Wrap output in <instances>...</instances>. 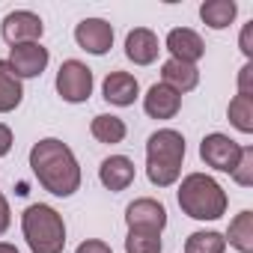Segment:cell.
Returning a JSON list of instances; mask_svg holds the SVG:
<instances>
[{
	"instance_id": "cell-1",
	"label": "cell",
	"mask_w": 253,
	"mask_h": 253,
	"mask_svg": "<svg viewBox=\"0 0 253 253\" xmlns=\"http://www.w3.org/2000/svg\"><path fill=\"white\" fill-rule=\"evenodd\" d=\"M30 170L36 182L54 197H72L81 191V164L69 143L57 137H42L30 149Z\"/></svg>"
},
{
	"instance_id": "cell-2",
	"label": "cell",
	"mask_w": 253,
	"mask_h": 253,
	"mask_svg": "<svg viewBox=\"0 0 253 253\" xmlns=\"http://www.w3.org/2000/svg\"><path fill=\"white\" fill-rule=\"evenodd\" d=\"M185 137L176 128H158L146 140V176L155 188H170L182 176L185 164Z\"/></svg>"
},
{
	"instance_id": "cell-3",
	"label": "cell",
	"mask_w": 253,
	"mask_h": 253,
	"mask_svg": "<svg viewBox=\"0 0 253 253\" xmlns=\"http://www.w3.org/2000/svg\"><path fill=\"white\" fill-rule=\"evenodd\" d=\"M179 209L194 220H217L226 214V191L209 173H188L176 191Z\"/></svg>"
},
{
	"instance_id": "cell-4",
	"label": "cell",
	"mask_w": 253,
	"mask_h": 253,
	"mask_svg": "<svg viewBox=\"0 0 253 253\" xmlns=\"http://www.w3.org/2000/svg\"><path fill=\"white\" fill-rule=\"evenodd\" d=\"M21 232L33 253H63L66 247V220L54 206H27L21 214Z\"/></svg>"
},
{
	"instance_id": "cell-5",
	"label": "cell",
	"mask_w": 253,
	"mask_h": 253,
	"mask_svg": "<svg viewBox=\"0 0 253 253\" xmlns=\"http://www.w3.org/2000/svg\"><path fill=\"white\" fill-rule=\"evenodd\" d=\"M57 95L69 104H84L89 95H92V86H95V78H92V69L81 60H63L60 72H57Z\"/></svg>"
},
{
	"instance_id": "cell-6",
	"label": "cell",
	"mask_w": 253,
	"mask_h": 253,
	"mask_svg": "<svg viewBox=\"0 0 253 253\" xmlns=\"http://www.w3.org/2000/svg\"><path fill=\"white\" fill-rule=\"evenodd\" d=\"M200 158L206 167H211L217 173H232L241 158V143H235L223 131H211L200 140Z\"/></svg>"
},
{
	"instance_id": "cell-7",
	"label": "cell",
	"mask_w": 253,
	"mask_h": 253,
	"mask_svg": "<svg viewBox=\"0 0 253 253\" xmlns=\"http://www.w3.org/2000/svg\"><path fill=\"white\" fill-rule=\"evenodd\" d=\"M125 223H128V232H158L161 235L167 226V209L161 200L137 197L125 209Z\"/></svg>"
},
{
	"instance_id": "cell-8",
	"label": "cell",
	"mask_w": 253,
	"mask_h": 253,
	"mask_svg": "<svg viewBox=\"0 0 253 253\" xmlns=\"http://www.w3.org/2000/svg\"><path fill=\"white\" fill-rule=\"evenodd\" d=\"M42 33H45V21L30 9H15V12H9L3 18V24H0V36H3V42L9 48L39 42Z\"/></svg>"
},
{
	"instance_id": "cell-9",
	"label": "cell",
	"mask_w": 253,
	"mask_h": 253,
	"mask_svg": "<svg viewBox=\"0 0 253 253\" xmlns=\"http://www.w3.org/2000/svg\"><path fill=\"white\" fill-rule=\"evenodd\" d=\"M9 69L15 72L18 81H27V78H39L48 63H51V54L42 42H30V45H15L9 48Z\"/></svg>"
},
{
	"instance_id": "cell-10",
	"label": "cell",
	"mask_w": 253,
	"mask_h": 253,
	"mask_svg": "<svg viewBox=\"0 0 253 253\" xmlns=\"http://www.w3.org/2000/svg\"><path fill=\"white\" fill-rule=\"evenodd\" d=\"M75 42L92 57H104L113 48V24L104 18H84L75 27Z\"/></svg>"
},
{
	"instance_id": "cell-11",
	"label": "cell",
	"mask_w": 253,
	"mask_h": 253,
	"mask_svg": "<svg viewBox=\"0 0 253 253\" xmlns=\"http://www.w3.org/2000/svg\"><path fill=\"white\" fill-rule=\"evenodd\" d=\"M164 48L170 51L173 60L191 63V66H197V63L206 57V42H203V36H200L197 30H191V27H173V30L167 33V39H164Z\"/></svg>"
},
{
	"instance_id": "cell-12",
	"label": "cell",
	"mask_w": 253,
	"mask_h": 253,
	"mask_svg": "<svg viewBox=\"0 0 253 253\" xmlns=\"http://www.w3.org/2000/svg\"><path fill=\"white\" fill-rule=\"evenodd\" d=\"M101 95H104V101L107 104H113V107H131L134 101H137V95H140V84H137V78L131 75V72H110L107 78H104V84H101Z\"/></svg>"
},
{
	"instance_id": "cell-13",
	"label": "cell",
	"mask_w": 253,
	"mask_h": 253,
	"mask_svg": "<svg viewBox=\"0 0 253 253\" xmlns=\"http://www.w3.org/2000/svg\"><path fill=\"white\" fill-rule=\"evenodd\" d=\"M161 54V42L149 27H134L125 36V57L134 66H152Z\"/></svg>"
},
{
	"instance_id": "cell-14",
	"label": "cell",
	"mask_w": 253,
	"mask_h": 253,
	"mask_svg": "<svg viewBox=\"0 0 253 253\" xmlns=\"http://www.w3.org/2000/svg\"><path fill=\"white\" fill-rule=\"evenodd\" d=\"M143 110L149 119H173L182 110V95L176 89H170L167 84H152L143 95Z\"/></svg>"
},
{
	"instance_id": "cell-15",
	"label": "cell",
	"mask_w": 253,
	"mask_h": 253,
	"mask_svg": "<svg viewBox=\"0 0 253 253\" xmlns=\"http://www.w3.org/2000/svg\"><path fill=\"white\" fill-rule=\"evenodd\" d=\"M134 176H137V170H134V161H131L128 155H110V158H104L101 167H98V182H101L107 191H113V194L131 188Z\"/></svg>"
},
{
	"instance_id": "cell-16",
	"label": "cell",
	"mask_w": 253,
	"mask_h": 253,
	"mask_svg": "<svg viewBox=\"0 0 253 253\" xmlns=\"http://www.w3.org/2000/svg\"><path fill=\"white\" fill-rule=\"evenodd\" d=\"M161 84H167L170 89H176L179 95H185V92H191V89H197V84H200V69L197 66H191V63H179V60H164V66H161Z\"/></svg>"
},
{
	"instance_id": "cell-17",
	"label": "cell",
	"mask_w": 253,
	"mask_h": 253,
	"mask_svg": "<svg viewBox=\"0 0 253 253\" xmlns=\"http://www.w3.org/2000/svg\"><path fill=\"white\" fill-rule=\"evenodd\" d=\"M89 134L98 140V143H107V146H116L125 140V134H128V125H125V119L113 116V113H98L92 116L89 122Z\"/></svg>"
},
{
	"instance_id": "cell-18",
	"label": "cell",
	"mask_w": 253,
	"mask_h": 253,
	"mask_svg": "<svg viewBox=\"0 0 253 253\" xmlns=\"http://www.w3.org/2000/svg\"><path fill=\"white\" fill-rule=\"evenodd\" d=\"M226 244L235 247L238 253H253V211L244 209L229 220V229L223 232Z\"/></svg>"
},
{
	"instance_id": "cell-19",
	"label": "cell",
	"mask_w": 253,
	"mask_h": 253,
	"mask_svg": "<svg viewBox=\"0 0 253 253\" xmlns=\"http://www.w3.org/2000/svg\"><path fill=\"white\" fill-rule=\"evenodd\" d=\"M238 15V3L235 0H206L200 6V18L209 30H226Z\"/></svg>"
},
{
	"instance_id": "cell-20",
	"label": "cell",
	"mask_w": 253,
	"mask_h": 253,
	"mask_svg": "<svg viewBox=\"0 0 253 253\" xmlns=\"http://www.w3.org/2000/svg\"><path fill=\"white\" fill-rule=\"evenodd\" d=\"M24 101V86L9 69L6 60H0V113H12Z\"/></svg>"
},
{
	"instance_id": "cell-21",
	"label": "cell",
	"mask_w": 253,
	"mask_h": 253,
	"mask_svg": "<svg viewBox=\"0 0 253 253\" xmlns=\"http://www.w3.org/2000/svg\"><path fill=\"white\" fill-rule=\"evenodd\" d=\"M185 253H226V238L217 229H197L185 238Z\"/></svg>"
},
{
	"instance_id": "cell-22",
	"label": "cell",
	"mask_w": 253,
	"mask_h": 253,
	"mask_svg": "<svg viewBox=\"0 0 253 253\" xmlns=\"http://www.w3.org/2000/svg\"><path fill=\"white\" fill-rule=\"evenodd\" d=\"M229 125L241 134H253V95H235L226 107Z\"/></svg>"
},
{
	"instance_id": "cell-23",
	"label": "cell",
	"mask_w": 253,
	"mask_h": 253,
	"mask_svg": "<svg viewBox=\"0 0 253 253\" xmlns=\"http://www.w3.org/2000/svg\"><path fill=\"white\" fill-rule=\"evenodd\" d=\"M161 235L158 232H128L125 235V253H161Z\"/></svg>"
},
{
	"instance_id": "cell-24",
	"label": "cell",
	"mask_w": 253,
	"mask_h": 253,
	"mask_svg": "<svg viewBox=\"0 0 253 253\" xmlns=\"http://www.w3.org/2000/svg\"><path fill=\"white\" fill-rule=\"evenodd\" d=\"M229 176L241 188H250L253 185V146H241V158H238V164H235V170Z\"/></svg>"
},
{
	"instance_id": "cell-25",
	"label": "cell",
	"mask_w": 253,
	"mask_h": 253,
	"mask_svg": "<svg viewBox=\"0 0 253 253\" xmlns=\"http://www.w3.org/2000/svg\"><path fill=\"white\" fill-rule=\"evenodd\" d=\"M238 48H241V54L247 57V63H253V21H247V24L241 27V33H238Z\"/></svg>"
},
{
	"instance_id": "cell-26",
	"label": "cell",
	"mask_w": 253,
	"mask_h": 253,
	"mask_svg": "<svg viewBox=\"0 0 253 253\" xmlns=\"http://www.w3.org/2000/svg\"><path fill=\"white\" fill-rule=\"evenodd\" d=\"M238 95H253V63L238 69Z\"/></svg>"
},
{
	"instance_id": "cell-27",
	"label": "cell",
	"mask_w": 253,
	"mask_h": 253,
	"mask_svg": "<svg viewBox=\"0 0 253 253\" xmlns=\"http://www.w3.org/2000/svg\"><path fill=\"white\" fill-rule=\"evenodd\" d=\"M75 253H113L110 250V244L107 241H101V238H86V241H81L78 244V250Z\"/></svg>"
},
{
	"instance_id": "cell-28",
	"label": "cell",
	"mask_w": 253,
	"mask_h": 253,
	"mask_svg": "<svg viewBox=\"0 0 253 253\" xmlns=\"http://www.w3.org/2000/svg\"><path fill=\"white\" fill-rule=\"evenodd\" d=\"M12 128H9V125H3V122H0V158H6L9 152H12Z\"/></svg>"
},
{
	"instance_id": "cell-29",
	"label": "cell",
	"mask_w": 253,
	"mask_h": 253,
	"mask_svg": "<svg viewBox=\"0 0 253 253\" xmlns=\"http://www.w3.org/2000/svg\"><path fill=\"white\" fill-rule=\"evenodd\" d=\"M9 226H12V209H9L6 197L0 194V235H3V232H6Z\"/></svg>"
},
{
	"instance_id": "cell-30",
	"label": "cell",
	"mask_w": 253,
	"mask_h": 253,
	"mask_svg": "<svg viewBox=\"0 0 253 253\" xmlns=\"http://www.w3.org/2000/svg\"><path fill=\"white\" fill-rule=\"evenodd\" d=\"M0 253H21L15 244H9V241H0Z\"/></svg>"
}]
</instances>
